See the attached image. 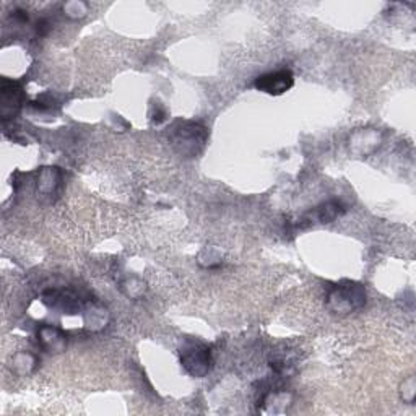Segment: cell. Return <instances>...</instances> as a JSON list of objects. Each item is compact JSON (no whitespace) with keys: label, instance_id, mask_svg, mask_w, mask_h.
Wrapping results in <instances>:
<instances>
[{"label":"cell","instance_id":"3","mask_svg":"<svg viewBox=\"0 0 416 416\" xmlns=\"http://www.w3.org/2000/svg\"><path fill=\"white\" fill-rule=\"evenodd\" d=\"M181 364L193 377H203L210 371L212 358L207 345L197 340H186L179 349Z\"/></svg>","mask_w":416,"mask_h":416},{"label":"cell","instance_id":"9","mask_svg":"<svg viewBox=\"0 0 416 416\" xmlns=\"http://www.w3.org/2000/svg\"><path fill=\"white\" fill-rule=\"evenodd\" d=\"M36 30H38V33H40V35H46L47 30H49V26H47V21H46V20H41V21H38V26H36Z\"/></svg>","mask_w":416,"mask_h":416},{"label":"cell","instance_id":"5","mask_svg":"<svg viewBox=\"0 0 416 416\" xmlns=\"http://www.w3.org/2000/svg\"><path fill=\"white\" fill-rule=\"evenodd\" d=\"M44 303L47 304L49 308L59 309L65 314H77L80 309V301L77 296L72 295L70 291H55L51 290L44 293Z\"/></svg>","mask_w":416,"mask_h":416},{"label":"cell","instance_id":"2","mask_svg":"<svg viewBox=\"0 0 416 416\" xmlns=\"http://www.w3.org/2000/svg\"><path fill=\"white\" fill-rule=\"evenodd\" d=\"M366 303V290L354 281H342L329 293L327 308L335 314H348L361 309Z\"/></svg>","mask_w":416,"mask_h":416},{"label":"cell","instance_id":"8","mask_svg":"<svg viewBox=\"0 0 416 416\" xmlns=\"http://www.w3.org/2000/svg\"><path fill=\"white\" fill-rule=\"evenodd\" d=\"M343 213H345V207L338 201L325 202L317 207V218L320 223H332V221L337 220Z\"/></svg>","mask_w":416,"mask_h":416},{"label":"cell","instance_id":"1","mask_svg":"<svg viewBox=\"0 0 416 416\" xmlns=\"http://www.w3.org/2000/svg\"><path fill=\"white\" fill-rule=\"evenodd\" d=\"M207 129L196 122L179 120L171 130V142L182 157H196L207 142Z\"/></svg>","mask_w":416,"mask_h":416},{"label":"cell","instance_id":"7","mask_svg":"<svg viewBox=\"0 0 416 416\" xmlns=\"http://www.w3.org/2000/svg\"><path fill=\"white\" fill-rule=\"evenodd\" d=\"M40 340L44 347H46L47 349H52V352H55V349H60L65 343L62 332L54 329V327H41Z\"/></svg>","mask_w":416,"mask_h":416},{"label":"cell","instance_id":"6","mask_svg":"<svg viewBox=\"0 0 416 416\" xmlns=\"http://www.w3.org/2000/svg\"><path fill=\"white\" fill-rule=\"evenodd\" d=\"M20 103H21L20 86L16 85V83L4 80V83H2V114H4V118H7L9 109L12 106L15 111L18 109ZM10 113H12V109H10Z\"/></svg>","mask_w":416,"mask_h":416},{"label":"cell","instance_id":"4","mask_svg":"<svg viewBox=\"0 0 416 416\" xmlns=\"http://www.w3.org/2000/svg\"><path fill=\"white\" fill-rule=\"evenodd\" d=\"M254 85L260 91L279 96V94L286 93L295 85V77H293L291 70H276L270 72V74L260 75Z\"/></svg>","mask_w":416,"mask_h":416}]
</instances>
